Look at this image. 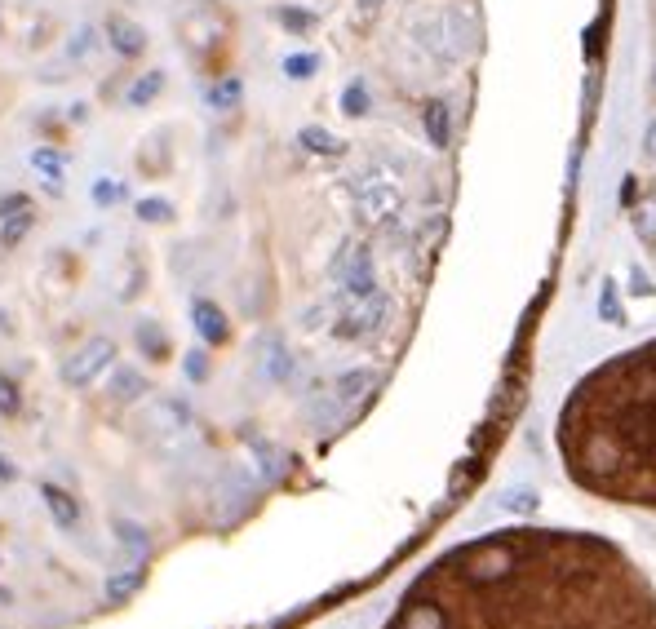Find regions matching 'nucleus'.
Returning <instances> with one entry per match:
<instances>
[{"instance_id":"7","label":"nucleus","mask_w":656,"mask_h":629,"mask_svg":"<svg viewBox=\"0 0 656 629\" xmlns=\"http://www.w3.org/2000/svg\"><path fill=\"white\" fill-rule=\"evenodd\" d=\"M102 36H107V45L116 49L120 58H142L147 54V27L142 23H133V18H125V14H107L102 18Z\"/></svg>"},{"instance_id":"4","label":"nucleus","mask_w":656,"mask_h":629,"mask_svg":"<svg viewBox=\"0 0 656 629\" xmlns=\"http://www.w3.org/2000/svg\"><path fill=\"white\" fill-rule=\"evenodd\" d=\"M408 36H413V45L435 58L439 67H457L461 58H470V49L461 45V36L453 32L444 9H439V14H417L413 23H408Z\"/></svg>"},{"instance_id":"5","label":"nucleus","mask_w":656,"mask_h":629,"mask_svg":"<svg viewBox=\"0 0 656 629\" xmlns=\"http://www.w3.org/2000/svg\"><path fill=\"white\" fill-rule=\"evenodd\" d=\"M111 359H116V342H111V337H89V342L63 364V381L67 386H94V381L111 368Z\"/></svg>"},{"instance_id":"12","label":"nucleus","mask_w":656,"mask_h":629,"mask_svg":"<svg viewBox=\"0 0 656 629\" xmlns=\"http://www.w3.org/2000/svg\"><path fill=\"white\" fill-rule=\"evenodd\" d=\"M164 80H169V76H164L160 67L142 71V76H138V80H133V85L125 89V107H129V111H142V107H151V102H156V98L164 94Z\"/></svg>"},{"instance_id":"24","label":"nucleus","mask_w":656,"mask_h":629,"mask_svg":"<svg viewBox=\"0 0 656 629\" xmlns=\"http://www.w3.org/2000/svg\"><path fill=\"white\" fill-rule=\"evenodd\" d=\"M94 204L98 209H116V204H125V195H129V187L120 178H94Z\"/></svg>"},{"instance_id":"6","label":"nucleus","mask_w":656,"mask_h":629,"mask_svg":"<svg viewBox=\"0 0 656 629\" xmlns=\"http://www.w3.org/2000/svg\"><path fill=\"white\" fill-rule=\"evenodd\" d=\"M333 275L351 297H368L373 293V253L364 244H346L333 262Z\"/></svg>"},{"instance_id":"29","label":"nucleus","mask_w":656,"mask_h":629,"mask_svg":"<svg viewBox=\"0 0 656 629\" xmlns=\"http://www.w3.org/2000/svg\"><path fill=\"white\" fill-rule=\"evenodd\" d=\"M23 209H36L32 195H27V191H9V195H0V222L14 218V213H23Z\"/></svg>"},{"instance_id":"26","label":"nucleus","mask_w":656,"mask_h":629,"mask_svg":"<svg viewBox=\"0 0 656 629\" xmlns=\"http://www.w3.org/2000/svg\"><path fill=\"white\" fill-rule=\"evenodd\" d=\"M18 408H23V390L9 373H0V417H14Z\"/></svg>"},{"instance_id":"27","label":"nucleus","mask_w":656,"mask_h":629,"mask_svg":"<svg viewBox=\"0 0 656 629\" xmlns=\"http://www.w3.org/2000/svg\"><path fill=\"white\" fill-rule=\"evenodd\" d=\"M94 49H98V32H94V27H80L76 40L67 45V58H71V63H80V58H89Z\"/></svg>"},{"instance_id":"22","label":"nucleus","mask_w":656,"mask_h":629,"mask_svg":"<svg viewBox=\"0 0 656 629\" xmlns=\"http://www.w3.org/2000/svg\"><path fill=\"white\" fill-rule=\"evenodd\" d=\"M262 373L271 377V381H284V377L293 373V359H289V350H284L280 342H275V337H271V342H266V359H262Z\"/></svg>"},{"instance_id":"3","label":"nucleus","mask_w":656,"mask_h":629,"mask_svg":"<svg viewBox=\"0 0 656 629\" xmlns=\"http://www.w3.org/2000/svg\"><path fill=\"white\" fill-rule=\"evenodd\" d=\"M351 195H355V218L364 226H391L404 209V191H399V178L382 173L373 164L368 173L351 178Z\"/></svg>"},{"instance_id":"21","label":"nucleus","mask_w":656,"mask_h":629,"mask_svg":"<svg viewBox=\"0 0 656 629\" xmlns=\"http://www.w3.org/2000/svg\"><path fill=\"white\" fill-rule=\"evenodd\" d=\"M342 111L351 120H360V116H368V111H373V98H368V85L364 80H351V85L342 89Z\"/></svg>"},{"instance_id":"17","label":"nucleus","mask_w":656,"mask_h":629,"mask_svg":"<svg viewBox=\"0 0 656 629\" xmlns=\"http://www.w3.org/2000/svg\"><path fill=\"white\" fill-rule=\"evenodd\" d=\"M142 390H147V381H142V373H133V368H116V373H111L107 395L116 399V404H129V399H138Z\"/></svg>"},{"instance_id":"32","label":"nucleus","mask_w":656,"mask_h":629,"mask_svg":"<svg viewBox=\"0 0 656 629\" xmlns=\"http://www.w3.org/2000/svg\"><path fill=\"white\" fill-rule=\"evenodd\" d=\"M14 479H18V466H14L9 457H0V488H9Z\"/></svg>"},{"instance_id":"36","label":"nucleus","mask_w":656,"mask_h":629,"mask_svg":"<svg viewBox=\"0 0 656 629\" xmlns=\"http://www.w3.org/2000/svg\"><path fill=\"white\" fill-rule=\"evenodd\" d=\"M652 89H656V63H652Z\"/></svg>"},{"instance_id":"11","label":"nucleus","mask_w":656,"mask_h":629,"mask_svg":"<svg viewBox=\"0 0 656 629\" xmlns=\"http://www.w3.org/2000/svg\"><path fill=\"white\" fill-rule=\"evenodd\" d=\"M422 125H426V138H430V147L435 151H444L448 142H453V111H448V102H426V111H422Z\"/></svg>"},{"instance_id":"18","label":"nucleus","mask_w":656,"mask_h":629,"mask_svg":"<svg viewBox=\"0 0 656 629\" xmlns=\"http://www.w3.org/2000/svg\"><path fill=\"white\" fill-rule=\"evenodd\" d=\"M32 226H36V209H23V213H14V218H5L0 222V249H18Z\"/></svg>"},{"instance_id":"9","label":"nucleus","mask_w":656,"mask_h":629,"mask_svg":"<svg viewBox=\"0 0 656 629\" xmlns=\"http://www.w3.org/2000/svg\"><path fill=\"white\" fill-rule=\"evenodd\" d=\"M297 147H302L306 156L333 160V156H342V151H346V142L337 138V133H328L324 125H302V129H297Z\"/></svg>"},{"instance_id":"16","label":"nucleus","mask_w":656,"mask_h":629,"mask_svg":"<svg viewBox=\"0 0 656 629\" xmlns=\"http://www.w3.org/2000/svg\"><path fill=\"white\" fill-rule=\"evenodd\" d=\"M382 311H386V302L377 297V302H368V306H360V311L346 315L342 324H337V333H342V337H360V333H368V328L377 324V319H382Z\"/></svg>"},{"instance_id":"28","label":"nucleus","mask_w":656,"mask_h":629,"mask_svg":"<svg viewBox=\"0 0 656 629\" xmlns=\"http://www.w3.org/2000/svg\"><path fill=\"white\" fill-rule=\"evenodd\" d=\"M138 346L147 350V355H156V359L164 355V333L151 324V319H142V324H138Z\"/></svg>"},{"instance_id":"20","label":"nucleus","mask_w":656,"mask_h":629,"mask_svg":"<svg viewBox=\"0 0 656 629\" xmlns=\"http://www.w3.org/2000/svg\"><path fill=\"white\" fill-rule=\"evenodd\" d=\"M634 231H639V240L648 244V249H656V195L634 204Z\"/></svg>"},{"instance_id":"30","label":"nucleus","mask_w":656,"mask_h":629,"mask_svg":"<svg viewBox=\"0 0 656 629\" xmlns=\"http://www.w3.org/2000/svg\"><path fill=\"white\" fill-rule=\"evenodd\" d=\"M187 377H191V381H204V377H209V364H204L200 350H191V355H187Z\"/></svg>"},{"instance_id":"19","label":"nucleus","mask_w":656,"mask_h":629,"mask_svg":"<svg viewBox=\"0 0 656 629\" xmlns=\"http://www.w3.org/2000/svg\"><path fill=\"white\" fill-rule=\"evenodd\" d=\"M275 23H280V27H289L293 36H306V32H315V27H320V18H315L311 9H297V5H280V9H275Z\"/></svg>"},{"instance_id":"23","label":"nucleus","mask_w":656,"mask_h":629,"mask_svg":"<svg viewBox=\"0 0 656 629\" xmlns=\"http://www.w3.org/2000/svg\"><path fill=\"white\" fill-rule=\"evenodd\" d=\"M320 67H324V58L320 54H289L280 63V71L289 80H311V76H320Z\"/></svg>"},{"instance_id":"33","label":"nucleus","mask_w":656,"mask_h":629,"mask_svg":"<svg viewBox=\"0 0 656 629\" xmlns=\"http://www.w3.org/2000/svg\"><path fill=\"white\" fill-rule=\"evenodd\" d=\"M603 315H608V319H617V293H612V284L603 288Z\"/></svg>"},{"instance_id":"8","label":"nucleus","mask_w":656,"mask_h":629,"mask_svg":"<svg viewBox=\"0 0 656 629\" xmlns=\"http://www.w3.org/2000/svg\"><path fill=\"white\" fill-rule=\"evenodd\" d=\"M142 421H147L151 430H160V435H178V430H187L191 408L182 404V399H156V404L142 412Z\"/></svg>"},{"instance_id":"25","label":"nucleus","mask_w":656,"mask_h":629,"mask_svg":"<svg viewBox=\"0 0 656 629\" xmlns=\"http://www.w3.org/2000/svg\"><path fill=\"white\" fill-rule=\"evenodd\" d=\"M138 213L142 222H151V226H160V222H173V204L169 200H160V195H147V200H138Z\"/></svg>"},{"instance_id":"15","label":"nucleus","mask_w":656,"mask_h":629,"mask_svg":"<svg viewBox=\"0 0 656 629\" xmlns=\"http://www.w3.org/2000/svg\"><path fill=\"white\" fill-rule=\"evenodd\" d=\"M32 169L45 173V191L49 195H63V156L49 147H36L32 151Z\"/></svg>"},{"instance_id":"34","label":"nucleus","mask_w":656,"mask_h":629,"mask_svg":"<svg viewBox=\"0 0 656 629\" xmlns=\"http://www.w3.org/2000/svg\"><path fill=\"white\" fill-rule=\"evenodd\" d=\"M120 536H125V545H147V541H142V532L133 528V523H120Z\"/></svg>"},{"instance_id":"2","label":"nucleus","mask_w":656,"mask_h":629,"mask_svg":"<svg viewBox=\"0 0 656 629\" xmlns=\"http://www.w3.org/2000/svg\"><path fill=\"white\" fill-rule=\"evenodd\" d=\"M559 457L577 488L656 510V342L603 359L559 412Z\"/></svg>"},{"instance_id":"14","label":"nucleus","mask_w":656,"mask_h":629,"mask_svg":"<svg viewBox=\"0 0 656 629\" xmlns=\"http://www.w3.org/2000/svg\"><path fill=\"white\" fill-rule=\"evenodd\" d=\"M244 98V80L240 76H222L213 80L209 89H204V102H209V111H235Z\"/></svg>"},{"instance_id":"10","label":"nucleus","mask_w":656,"mask_h":629,"mask_svg":"<svg viewBox=\"0 0 656 629\" xmlns=\"http://www.w3.org/2000/svg\"><path fill=\"white\" fill-rule=\"evenodd\" d=\"M191 319H196V328H200V337L204 342H227L231 337V328H227V315L218 311V306L213 302H204V297H196V302H191Z\"/></svg>"},{"instance_id":"31","label":"nucleus","mask_w":656,"mask_h":629,"mask_svg":"<svg viewBox=\"0 0 656 629\" xmlns=\"http://www.w3.org/2000/svg\"><path fill=\"white\" fill-rule=\"evenodd\" d=\"M643 156L656 164V116L648 120V129H643Z\"/></svg>"},{"instance_id":"35","label":"nucleus","mask_w":656,"mask_h":629,"mask_svg":"<svg viewBox=\"0 0 656 629\" xmlns=\"http://www.w3.org/2000/svg\"><path fill=\"white\" fill-rule=\"evenodd\" d=\"M355 5H360V18H373V14H377V9H382V5H386V0H355Z\"/></svg>"},{"instance_id":"1","label":"nucleus","mask_w":656,"mask_h":629,"mask_svg":"<svg viewBox=\"0 0 656 629\" xmlns=\"http://www.w3.org/2000/svg\"><path fill=\"white\" fill-rule=\"evenodd\" d=\"M382 629H656V585L594 532L497 528L426 563Z\"/></svg>"},{"instance_id":"13","label":"nucleus","mask_w":656,"mask_h":629,"mask_svg":"<svg viewBox=\"0 0 656 629\" xmlns=\"http://www.w3.org/2000/svg\"><path fill=\"white\" fill-rule=\"evenodd\" d=\"M40 497H45V505H49V514H54L58 528H76V523H80V505H76L71 492L54 488V483H40Z\"/></svg>"}]
</instances>
